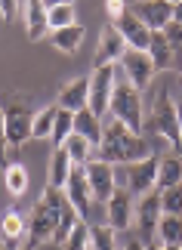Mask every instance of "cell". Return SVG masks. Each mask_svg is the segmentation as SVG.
<instances>
[{"mask_svg":"<svg viewBox=\"0 0 182 250\" xmlns=\"http://www.w3.org/2000/svg\"><path fill=\"white\" fill-rule=\"evenodd\" d=\"M0 250H6V247H3V244H0Z\"/></svg>","mask_w":182,"mask_h":250,"instance_id":"42","label":"cell"},{"mask_svg":"<svg viewBox=\"0 0 182 250\" xmlns=\"http://www.w3.org/2000/svg\"><path fill=\"white\" fill-rule=\"evenodd\" d=\"M127 53V43H123L121 31L114 25H108L99 37V46H96V56H93V68H105V65H118Z\"/></svg>","mask_w":182,"mask_h":250,"instance_id":"14","label":"cell"},{"mask_svg":"<svg viewBox=\"0 0 182 250\" xmlns=\"http://www.w3.org/2000/svg\"><path fill=\"white\" fill-rule=\"evenodd\" d=\"M71 158H68V151L62 148H53V158H50V182L46 186H53V188H65V182H68V173H71Z\"/></svg>","mask_w":182,"mask_h":250,"instance_id":"24","label":"cell"},{"mask_svg":"<svg viewBox=\"0 0 182 250\" xmlns=\"http://www.w3.org/2000/svg\"><path fill=\"white\" fill-rule=\"evenodd\" d=\"M83 170H87V182H90L93 201L108 204V198L114 195V188H118V179H114V164L93 158V161H87V164H83Z\"/></svg>","mask_w":182,"mask_h":250,"instance_id":"9","label":"cell"},{"mask_svg":"<svg viewBox=\"0 0 182 250\" xmlns=\"http://www.w3.org/2000/svg\"><path fill=\"white\" fill-rule=\"evenodd\" d=\"M179 182H182V158L179 155H164L158 161V182H155V188L164 191L170 186H179Z\"/></svg>","mask_w":182,"mask_h":250,"instance_id":"21","label":"cell"},{"mask_svg":"<svg viewBox=\"0 0 182 250\" xmlns=\"http://www.w3.org/2000/svg\"><path fill=\"white\" fill-rule=\"evenodd\" d=\"M96 151H99V161H108V164H136V161L155 155L142 133H133L121 121H114L111 114L102 121V142Z\"/></svg>","mask_w":182,"mask_h":250,"instance_id":"1","label":"cell"},{"mask_svg":"<svg viewBox=\"0 0 182 250\" xmlns=\"http://www.w3.org/2000/svg\"><path fill=\"white\" fill-rule=\"evenodd\" d=\"M167 250H182V244H179V247H167Z\"/></svg>","mask_w":182,"mask_h":250,"instance_id":"41","label":"cell"},{"mask_svg":"<svg viewBox=\"0 0 182 250\" xmlns=\"http://www.w3.org/2000/svg\"><path fill=\"white\" fill-rule=\"evenodd\" d=\"M65 191L62 188H53L46 186L37 198V204L31 207V216H28V244L31 247H40V244H50L53 241V232L59 226V213L65 207Z\"/></svg>","mask_w":182,"mask_h":250,"instance_id":"2","label":"cell"},{"mask_svg":"<svg viewBox=\"0 0 182 250\" xmlns=\"http://www.w3.org/2000/svg\"><path fill=\"white\" fill-rule=\"evenodd\" d=\"M176 105H179V102L170 99V93H167V90H161V93L155 96V105H151V118H148L145 127H148V130H155L158 136L164 139L173 151H182V146H179V111H176Z\"/></svg>","mask_w":182,"mask_h":250,"instance_id":"4","label":"cell"},{"mask_svg":"<svg viewBox=\"0 0 182 250\" xmlns=\"http://www.w3.org/2000/svg\"><path fill=\"white\" fill-rule=\"evenodd\" d=\"M81 223V216H78V210H74L68 201H65V207H62V213H59V226H56V232H53V241L56 247H62L65 241H68V235L74 232V226Z\"/></svg>","mask_w":182,"mask_h":250,"instance_id":"27","label":"cell"},{"mask_svg":"<svg viewBox=\"0 0 182 250\" xmlns=\"http://www.w3.org/2000/svg\"><path fill=\"white\" fill-rule=\"evenodd\" d=\"M155 241L161 247H179L182 244V216H167V213L161 216Z\"/></svg>","mask_w":182,"mask_h":250,"instance_id":"23","label":"cell"},{"mask_svg":"<svg viewBox=\"0 0 182 250\" xmlns=\"http://www.w3.org/2000/svg\"><path fill=\"white\" fill-rule=\"evenodd\" d=\"M108 114L114 121H121L123 127H130L133 133L145 130V121H142V93L127 78H114V93H111Z\"/></svg>","mask_w":182,"mask_h":250,"instance_id":"3","label":"cell"},{"mask_svg":"<svg viewBox=\"0 0 182 250\" xmlns=\"http://www.w3.org/2000/svg\"><path fill=\"white\" fill-rule=\"evenodd\" d=\"M22 250H37V247H31V244H28V241H25V247H22Z\"/></svg>","mask_w":182,"mask_h":250,"instance_id":"40","label":"cell"},{"mask_svg":"<svg viewBox=\"0 0 182 250\" xmlns=\"http://www.w3.org/2000/svg\"><path fill=\"white\" fill-rule=\"evenodd\" d=\"M78 19H74V3H46V25H50V31H62V28H71Z\"/></svg>","mask_w":182,"mask_h":250,"instance_id":"25","label":"cell"},{"mask_svg":"<svg viewBox=\"0 0 182 250\" xmlns=\"http://www.w3.org/2000/svg\"><path fill=\"white\" fill-rule=\"evenodd\" d=\"M65 198L68 204L78 210V216L83 223H90V210H93V191H90V182H87V170L83 167H71L68 173V182H65Z\"/></svg>","mask_w":182,"mask_h":250,"instance_id":"10","label":"cell"},{"mask_svg":"<svg viewBox=\"0 0 182 250\" xmlns=\"http://www.w3.org/2000/svg\"><path fill=\"white\" fill-rule=\"evenodd\" d=\"M6 151H9V146H6V118H3V105H0V164H9V158H6Z\"/></svg>","mask_w":182,"mask_h":250,"instance_id":"34","label":"cell"},{"mask_svg":"<svg viewBox=\"0 0 182 250\" xmlns=\"http://www.w3.org/2000/svg\"><path fill=\"white\" fill-rule=\"evenodd\" d=\"M90 250H118V232L111 226H90Z\"/></svg>","mask_w":182,"mask_h":250,"instance_id":"30","label":"cell"},{"mask_svg":"<svg viewBox=\"0 0 182 250\" xmlns=\"http://www.w3.org/2000/svg\"><path fill=\"white\" fill-rule=\"evenodd\" d=\"M133 16L139 19L148 31H164L173 22V3L170 0H148V3H133Z\"/></svg>","mask_w":182,"mask_h":250,"instance_id":"13","label":"cell"},{"mask_svg":"<svg viewBox=\"0 0 182 250\" xmlns=\"http://www.w3.org/2000/svg\"><path fill=\"white\" fill-rule=\"evenodd\" d=\"M173 22L182 25V0H176V3H173Z\"/></svg>","mask_w":182,"mask_h":250,"instance_id":"38","label":"cell"},{"mask_svg":"<svg viewBox=\"0 0 182 250\" xmlns=\"http://www.w3.org/2000/svg\"><path fill=\"white\" fill-rule=\"evenodd\" d=\"M74 133L83 136L93 148H99V142H102V121L96 118L90 108H83V111L74 114Z\"/></svg>","mask_w":182,"mask_h":250,"instance_id":"20","label":"cell"},{"mask_svg":"<svg viewBox=\"0 0 182 250\" xmlns=\"http://www.w3.org/2000/svg\"><path fill=\"white\" fill-rule=\"evenodd\" d=\"M114 28L121 31L123 37V43H127V50H139V53H145L148 50V41H151V31L145 25L139 22L136 16H133V9L127 6V13H123L118 22H114Z\"/></svg>","mask_w":182,"mask_h":250,"instance_id":"15","label":"cell"},{"mask_svg":"<svg viewBox=\"0 0 182 250\" xmlns=\"http://www.w3.org/2000/svg\"><path fill=\"white\" fill-rule=\"evenodd\" d=\"M25 25H28V41H43L50 25H46V3L31 0L25 3Z\"/></svg>","mask_w":182,"mask_h":250,"instance_id":"18","label":"cell"},{"mask_svg":"<svg viewBox=\"0 0 182 250\" xmlns=\"http://www.w3.org/2000/svg\"><path fill=\"white\" fill-rule=\"evenodd\" d=\"M83 37H87V31H83V25L81 22H74L71 28H62V31H53L50 34V41H53V46L59 53H78L81 50V43H83Z\"/></svg>","mask_w":182,"mask_h":250,"instance_id":"22","label":"cell"},{"mask_svg":"<svg viewBox=\"0 0 182 250\" xmlns=\"http://www.w3.org/2000/svg\"><path fill=\"white\" fill-rule=\"evenodd\" d=\"M114 78H118V65L93 68V74H90V111L99 121L108 118V105H111V93H114Z\"/></svg>","mask_w":182,"mask_h":250,"instance_id":"6","label":"cell"},{"mask_svg":"<svg viewBox=\"0 0 182 250\" xmlns=\"http://www.w3.org/2000/svg\"><path fill=\"white\" fill-rule=\"evenodd\" d=\"M65 151H68V158H71V164L74 167H83L87 161H93V146L83 136H78V133H71L68 139H65Z\"/></svg>","mask_w":182,"mask_h":250,"instance_id":"28","label":"cell"},{"mask_svg":"<svg viewBox=\"0 0 182 250\" xmlns=\"http://www.w3.org/2000/svg\"><path fill=\"white\" fill-rule=\"evenodd\" d=\"M161 216H164V210H161V191L158 188H151L142 198H136V229H139V241L142 244L155 241Z\"/></svg>","mask_w":182,"mask_h":250,"instance_id":"7","label":"cell"},{"mask_svg":"<svg viewBox=\"0 0 182 250\" xmlns=\"http://www.w3.org/2000/svg\"><path fill=\"white\" fill-rule=\"evenodd\" d=\"M121 250H145V244H142L139 238H127V241L121 244Z\"/></svg>","mask_w":182,"mask_h":250,"instance_id":"37","label":"cell"},{"mask_svg":"<svg viewBox=\"0 0 182 250\" xmlns=\"http://www.w3.org/2000/svg\"><path fill=\"white\" fill-rule=\"evenodd\" d=\"M0 238H3V247L6 250L19 247V241L28 238V219L22 216V210H19V207H13V210H6V213H3V219H0Z\"/></svg>","mask_w":182,"mask_h":250,"instance_id":"17","label":"cell"},{"mask_svg":"<svg viewBox=\"0 0 182 250\" xmlns=\"http://www.w3.org/2000/svg\"><path fill=\"white\" fill-rule=\"evenodd\" d=\"M56 114H59V105H46V108L34 111L31 139H43V136H53V124H56Z\"/></svg>","mask_w":182,"mask_h":250,"instance_id":"29","label":"cell"},{"mask_svg":"<svg viewBox=\"0 0 182 250\" xmlns=\"http://www.w3.org/2000/svg\"><path fill=\"white\" fill-rule=\"evenodd\" d=\"M179 78H182V68H179Z\"/></svg>","mask_w":182,"mask_h":250,"instance_id":"43","label":"cell"},{"mask_svg":"<svg viewBox=\"0 0 182 250\" xmlns=\"http://www.w3.org/2000/svg\"><path fill=\"white\" fill-rule=\"evenodd\" d=\"M3 118H6V146L19 148L31 139V124H34V111L25 99H13L3 105Z\"/></svg>","mask_w":182,"mask_h":250,"instance_id":"5","label":"cell"},{"mask_svg":"<svg viewBox=\"0 0 182 250\" xmlns=\"http://www.w3.org/2000/svg\"><path fill=\"white\" fill-rule=\"evenodd\" d=\"M0 244H3V238H0Z\"/></svg>","mask_w":182,"mask_h":250,"instance_id":"44","label":"cell"},{"mask_svg":"<svg viewBox=\"0 0 182 250\" xmlns=\"http://www.w3.org/2000/svg\"><path fill=\"white\" fill-rule=\"evenodd\" d=\"M13 13H16V3H13V0H0V16H3V19H13Z\"/></svg>","mask_w":182,"mask_h":250,"instance_id":"36","label":"cell"},{"mask_svg":"<svg viewBox=\"0 0 182 250\" xmlns=\"http://www.w3.org/2000/svg\"><path fill=\"white\" fill-rule=\"evenodd\" d=\"M161 210L167 216H182V182L161 191Z\"/></svg>","mask_w":182,"mask_h":250,"instance_id":"32","label":"cell"},{"mask_svg":"<svg viewBox=\"0 0 182 250\" xmlns=\"http://www.w3.org/2000/svg\"><path fill=\"white\" fill-rule=\"evenodd\" d=\"M74 133V114L71 111H65L59 108V114H56V124H53V148H62L65 146V139H68Z\"/></svg>","mask_w":182,"mask_h":250,"instance_id":"31","label":"cell"},{"mask_svg":"<svg viewBox=\"0 0 182 250\" xmlns=\"http://www.w3.org/2000/svg\"><path fill=\"white\" fill-rule=\"evenodd\" d=\"M127 13V3H121V0H108V16H111V25L118 22V19Z\"/></svg>","mask_w":182,"mask_h":250,"instance_id":"35","label":"cell"},{"mask_svg":"<svg viewBox=\"0 0 182 250\" xmlns=\"http://www.w3.org/2000/svg\"><path fill=\"white\" fill-rule=\"evenodd\" d=\"M145 250H167V247H161L158 241H151V244H145Z\"/></svg>","mask_w":182,"mask_h":250,"instance_id":"39","label":"cell"},{"mask_svg":"<svg viewBox=\"0 0 182 250\" xmlns=\"http://www.w3.org/2000/svg\"><path fill=\"white\" fill-rule=\"evenodd\" d=\"M62 250H90V223H81L74 226V232L68 235V241L62 244Z\"/></svg>","mask_w":182,"mask_h":250,"instance_id":"33","label":"cell"},{"mask_svg":"<svg viewBox=\"0 0 182 250\" xmlns=\"http://www.w3.org/2000/svg\"><path fill=\"white\" fill-rule=\"evenodd\" d=\"M56 105L71 114H78L83 108H90V78H78L71 83H65L59 96H56Z\"/></svg>","mask_w":182,"mask_h":250,"instance_id":"16","label":"cell"},{"mask_svg":"<svg viewBox=\"0 0 182 250\" xmlns=\"http://www.w3.org/2000/svg\"><path fill=\"white\" fill-rule=\"evenodd\" d=\"M121 65H123V78L136 86L139 93L148 90L151 78L158 74L155 65H151V59H148V53H139V50H127V53H123V59H121Z\"/></svg>","mask_w":182,"mask_h":250,"instance_id":"11","label":"cell"},{"mask_svg":"<svg viewBox=\"0 0 182 250\" xmlns=\"http://www.w3.org/2000/svg\"><path fill=\"white\" fill-rule=\"evenodd\" d=\"M158 155H151L145 161H136V164H127V188L133 198H142L145 191L155 188L158 182Z\"/></svg>","mask_w":182,"mask_h":250,"instance_id":"12","label":"cell"},{"mask_svg":"<svg viewBox=\"0 0 182 250\" xmlns=\"http://www.w3.org/2000/svg\"><path fill=\"white\" fill-rule=\"evenodd\" d=\"M105 213H108V226L118 235L133 229V223H136V198L130 195L127 186L114 188V195L108 198V204H105Z\"/></svg>","mask_w":182,"mask_h":250,"instance_id":"8","label":"cell"},{"mask_svg":"<svg viewBox=\"0 0 182 250\" xmlns=\"http://www.w3.org/2000/svg\"><path fill=\"white\" fill-rule=\"evenodd\" d=\"M3 179H6V188L13 198H22L28 191V167L25 164H16V161H9L3 167Z\"/></svg>","mask_w":182,"mask_h":250,"instance_id":"26","label":"cell"},{"mask_svg":"<svg viewBox=\"0 0 182 250\" xmlns=\"http://www.w3.org/2000/svg\"><path fill=\"white\" fill-rule=\"evenodd\" d=\"M145 53H148L151 65H155V71L173 68V50H170L164 31H151V41H148V50H145Z\"/></svg>","mask_w":182,"mask_h":250,"instance_id":"19","label":"cell"}]
</instances>
